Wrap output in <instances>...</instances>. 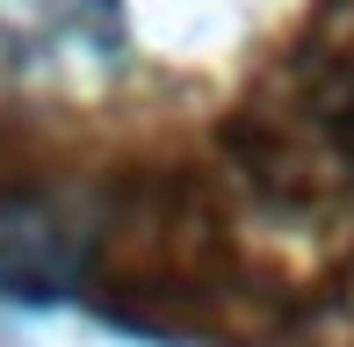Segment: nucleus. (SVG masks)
I'll return each mask as SVG.
<instances>
[{"mask_svg": "<svg viewBox=\"0 0 354 347\" xmlns=\"http://www.w3.org/2000/svg\"><path fill=\"white\" fill-rule=\"evenodd\" d=\"M73 232L51 210H0V290L22 297H58L73 282Z\"/></svg>", "mask_w": 354, "mask_h": 347, "instance_id": "nucleus-1", "label": "nucleus"}]
</instances>
